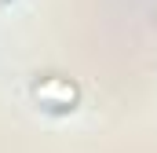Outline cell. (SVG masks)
I'll list each match as a JSON object with an SVG mask.
<instances>
[{
	"instance_id": "cell-1",
	"label": "cell",
	"mask_w": 157,
	"mask_h": 153,
	"mask_svg": "<svg viewBox=\"0 0 157 153\" xmlns=\"http://www.w3.org/2000/svg\"><path fill=\"white\" fill-rule=\"evenodd\" d=\"M33 102H37L40 110H48V113H73L80 102V88L70 80V76H59V73H48L33 80Z\"/></svg>"
},
{
	"instance_id": "cell-2",
	"label": "cell",
	"mask_w": 157,
	"mask_h": 153,
	"mask_svg": "<svg viewBox=\"0 0 157 153\" xmlns=\"http://www.w3.org/2000/svg\"><path fill=\"white\" fill-rule=\"evenodd\" d=\"M0 4H11V0H0Z\"/></svg>"
}]
</instances>
